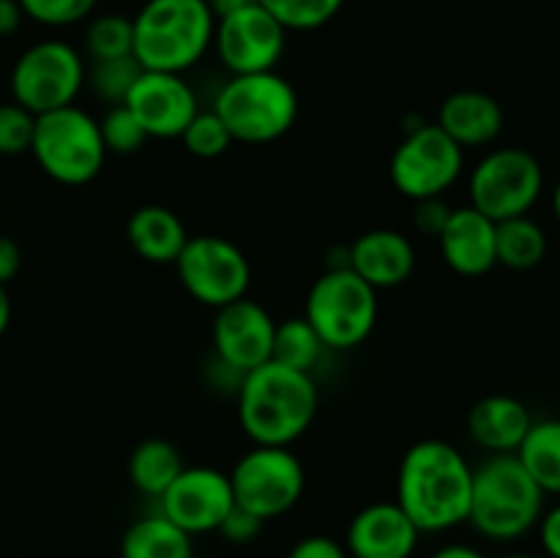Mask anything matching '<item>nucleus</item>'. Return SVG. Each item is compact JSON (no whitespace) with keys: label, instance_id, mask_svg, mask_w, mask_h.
Wrapping results in <instances>:
<instances>
[{"label":"nucleus","instance_id":"1","mask_svg":"<svg viewBox=\"0 0 560 558\" xmlns=\"http://www.w3.org/2000/svg\"><path fill=\"white\" fill-rule=\"evenodd\" d=\"M474 465L454 443L424 438L402 454L397 498L421 534H443L468 523Z\"/></svg>","mask_w":560,"mask_h":558},{"label":"nucleus","instance_id":"2","mask_svg":"<svg viewBox=\"0 0 560 558\" xmlns=\"http://www.w3.org/2000/svg\"><path fill=\"white\" fill-rule=\"evenodd\" d=\"M320 388L315 375L266 361L241 377L235 414L244 435L260 446H293L317 416Z\"/></svg>","mask_w":560,"mask_h":558},{"label":"nucleus","instance_id":"3","mask_svg":"<svg viewBox=\"0 0 560 558\" xmlns=\"http://www.w3.org/2000/svg\"><path fill=\"white\" fill-rule=\"evenodd\" d=\"M131 25L142 69L186 74L213 47L217 16L206 0H145Z\"/></svg>","mask_w":560,"mask_h":558},{"label":"nucleus","instance_id":"4","mask_svg":"<svg viewBox=\"0 0 560 558\" xmlns=\"http://www.w3.org/2000/svg\"><path fill=\"white\" fill-rule=\"evenodd\" d=\"M545 498L517 454H490L474 468L468 523L485 539H523L539 525Z\"/></svg>","mask_w":560,"mask_h":558},{"label":"nucleus","instance_id":"5","mask_svg":"<svg viewBox=\"0 0 560 558\" xmlns=\"http://www.w3.org/2000/svg\"><path fill=\"white\" fill-rule=\"evenodd\" d=\"M211 109L224 120L235 142L266 146L293 129L301 104L293 82L273 69L230 74L217 91Z\"/></svg>","mask_w":560,"mask_h":558},{"label":"nucleus","instance_id":"6","mask_svg":"<svg viewBox=\"0 0 560 558\" xmlns=\"http://www.w3.org/2000/svg\"><path fill=\"white\" fill-rule=\"evenodd\" d=\"M31 153L38 170L63 186L91 184L109 156L98 131V118L80 104L36 115Z\"/></svg>","mask_w":560,"mask_h":558},{"label":"nucleus","instance_id":"7","mask_svg":"<svg viewBox=\"0 0 560 558\" xmlns=\"http://www.w3.org/2000/svg\"><path fill=\"white\" fill-rule=\"evenodd\" d=\"M377 290L348 266L326 268L312 282L304 317L328 350H355L370 339L377 323Z\"/></svg>","mask_w":560,"mask_h":558},{"label":"nucleus","instance_id":"8","mask_svg":"<svg viewBox=\"0 0 560 558\" xmlns=\"http://www.w3.org/2000/svg\"><path fill=\"white\" fill-rule=\"evenodd\" d=\"M545 191V170L530 151L503 146L487 151L468 175V206L492 222L525 217Z\"/></svg>","mask_w":560,"mask_h":558},{"label":"nucleus","instance_id":"9","mask_svg":"<svg viewBox=\"0 0 560 558\" xmlns=\"http://www.w3.org/2000/svg\"><path fill=\"white\" fill-rule=\"evenodd\" d=\"M88 63L80 49L60 38L31 44L11 69V98L33 115L77 104L85 88Z\"/></svg>","mask_w":560,"mask_h":558},{"label":"nucleus","instance_id":"10","mask_svg":"<svg viewBox=\"0 0 560 558\" xmlns=\"http://www.w3.org/2000/svg\"><path fill=\"white\" fill-rule=\"evenodd\" d=\"M228 476L235 503L266 523L288 514L306 490V468L290 446L252 443Z\"/></svg>","mask_w":560,"mask_h":558},{"label":"nucleus","instance_id":"11","mask_svg":"<svg viewBox=\"0 0 560 558\" xmlns=\"http://www.w3.org/2000/svg\"><path fill=\"white\" fill-rule=\"evenodd\" d=\"M465 151L438 124L410 126L388 159V178L408 200L446 197L463 178Z\"/></svg>","mask_w":560,"mask_h":558},{"label":"nucleus","instance_id":"12","mask_svg":"<svg viewBox=\"0 0 560 558\" xmlns=\"http://www.w3.org/2000/svg\"><path fill=\"white\" fill-rule=\"evenodd\" d=\"M173 266L186 293L211 310L244 299L252 282L249 257L224 235H189Z\"/></svg>","mask_w":560,"mask_h":558},{"label":"nucleus","instance_id":"13","mask_svg":"<svg viewBox=\"0 0 560 558\" xmlns=\"http://www.w3.org/2000/svg\"><path fill=\"white\" fill-rule=\"evenodd\" d=\"M288 47V31L260 3L219 16L213 27V49L230 74L273 71Z\"/></svg>","mask_w":560,"mask_h":558},{"label":"nucleus","instance_id":"14","mask_svg":"<svg viewBox=\"0 0 560 558\" xmlns=\"http://www.w3.org/2000/svg\"><path fill=\"white\" fill-rule=\"evenodd\" d=\"M159 512L186 534H211L235 507L233 485L224 470L211 465H186L173 485L159 496Z\"/></svg>","mask_w":560,"mask_h":558},{"label":"nucleus","instance_id":"15","mask_svg":"<svg viewBox=\"0 0 560 558\" xmlns=\"http://www.w3.org/2000/svg\"><path fill=\"white\" fill-rule=\"evenodd\" d=\"M124 104L140 120L148 140H180L191 118L200 113L191 82L170 71L142 69Z\"/></svg>","mask_w":560,"mask_h":558},{"label":"nucleus","instance_id":"16","mask_svg":"<svg viewBox=\"0 0 560 558\" xmlns=\"http://www.w3.org/2000/svg\"><path fill=\"white\" fill-rule=\"evenodd\" d=\"M213 312L217 315H213L211 342L213 356L219 361L233 367L241 375L271 361L277 321L260 301L244 295V299L230 301Z\"/></svg>","mask_w":560,"mask_h":558},{"label":"nucleus","instance_id":"17","mask_svg":"<svg viewBox=\"0 0 560 558\" xmlns=\"http://www.w3.org/2000/svg\"><path fill=\"white\" fill-rule=\"evenodd\" d=\"M421 531L397 501H375L353 514L345 531L350 558H410L419 547Z\"/></svg>","mask_w":560,"mask_h":558},{"label":"nucleus","instance_id":"18","mask_svg":"<svg viewBox=\"0 0 560 558\" xmlns=\"http://www.w3.org/2000/svg\"><path fill=\"white\" fill-rule=\"evenodd\" d=\"M348 268L375 290H392L416 271V244L394 228H372L348 246Z\"/></svg>","mask_w":560,"mask_h":558},{"label":"nucleus","instance_id":"19","mask_svg":"<svg viewBox=\"0 0 560 558\" xmlns=\"http://www.w3.org/2000/svg\"><path fill=\"white\" fill-rule=\"evenodd\" d=\"M495 228L490 217L474 206L452 208L446 228L438 235L441 257L459 277H485L498 266Z\"/></svg>","mask_w":560,"mask_h":558},{"label":"nucleus","instance_id":"20","mask_svg":"<svg viewBox=\"0 0 560 558\" xmlns=\"http://www.w3.org/2000/svg\"><path fill=\"white\" fill-rule=\"evenodd\" d=\"M438 126L457 142L463 151L468 148H487L501 137L506 115L501 102L485 91H454L438 107Z\"/></svg>","mask_w":560,"mask_h":558},{"label":"nucleus","instance_id":"21","mask_svg":"<svg viewBox=\"0 0 560 558\" xmlns=\"http://www.w3.org/2000/svg\"><path fill=\"white\" fill-rule=\"evenodd\" d=\"M470 441L487 454H514L528 435L534 416L523 399L512 394H487L468 410Z\"/></svg>","mask_w":560,"mask_h":558},{"label":"nucleus","instance_id":"22","mask_svg":"<svg viewBox=\"0 0 560 558\" xmlns=\"http://www.w3.org/2000/svg\"><path fill=\"white\" fill-rule=\"evenodd\" d=\"M126 241L142 260L153 266H173L189 241V230L173 208L148 202L135 208L126 219Z\"/></svg>","mask_w":560,"mask_h":558},{"label":"nucleus","instance_id":"23","mask_svg":"<svg viewBox=\"0 0 560 558\" xmlns=\"http://www.w3.org/2000/svg\"><path fill=\"white\" fill-rule=\"evenodd\" d=\"M195 536L156 512L137 518L120 536V558H191Z\"/></svg>","mask_w":560,"mask_h":558},{"label":"nucleus","instance_id":"24","mask_svg":"<svg viewBox=\"0 0 560 558\" xmlns=\"http://www.w3.org/2000/svg\"><path fill=\"white\" fill-rule=\"evenodd\" d=\"M129 479L140 496L159 501L164 490L175 481V476L186 468L180 449L164 438H145L129 454Z\"/></svg>","mask_w":560,"mask_h":558},{"label":"nucleus","instance_id":"25","mask_svg":"<svg viewBox=\"0 0 560 558\" xmlns=\"http://www.w3.org/2000/svg\"><path fill=\"white\" fill-rule=\"evenodd\" d=\"M514 454L545 496L560 498V419H534Z\"/></svg>","mask_w":560,"mask_h":558},{"label":"nucleus","instance_id":"26","mask_svg":"<svg viewBox=\"0 0 560 558\" xmlns=\"http://www.w3.org/2000/svg\"><path fill=\"white\" fill-rule=\"evenodd\" d=\"M547 233L530 213L514 219H503L495 228L498 266L512 271H530L547 257Z\"/></svg>","mask_w":560,"mask_h":558},{"label":"nucleus","instance_id":"27","mask_svg":"<svg viewBox=\"0 0 560 558\" xmlns=\"http://www.w3.org/2000/svg\"><path fill=\"white\" fill-rule=\"evenodd\" d=\"M326 353L328 348L323 345V339L317 337L315 328L306 323L304 315L288 317V321L277 323L271 345V361L290 367V370L306 372V375H315L317 364L326 359Z\"/></svg>","mask_w":560,"mask_h":558},{"label":"nucleus","instance_id":"28","mask_svg":"<svg viewBox=\"0 0 560 558\" xmlns=\"http://www.w3.org/2000/svg\"><path fill=\"white\" fill-rule=\"evenodd\" d=\"M135 53V25L131 16L98 14L85 27V55L91 60L129 58Z\"/></svg>","mask_w":560,"mask_h":558},{"label":"nucleus","instance_id":"29","mask_svg":"<svg viewBox=\"0 0 560 558\" xmlns=\"http://www.w3.org/2000/svg\"><path fill=\"white\" fill-rule=\"evenodd\" d=\"M257 3L271 11L273 20L288 33H310L328 25L345 9L348 0H257Z\"/></svg>","mask_w":560,"mask_h":558},{"label":"nucleus","instance_id":"30","mask_svg":"<svg viewBox=\"0 0 560 558\" xmlns=\"http://www.w3.org/2000/svg\"><path fill=\"white\" fill-rule=\"evenodd\" d=\"M142 74V66L137 63L135 55L129 58H113V60H91L88 66L85 85L96 93L102 102H107L109 107L115 104H124L129 91L135 88L137 77Z\"/></svg>","mask_w":560,"mask_h":558},{"label":"nucleus","instance_id":"31","mask_svg":"<svg viewBox=\"0 0 560 558\" xmlns=\"http://www.w3.org/2000/svg\"><path fill=\"white\" fill-rule=\"evenodd\" d=\"M186 151L197 159H219L233 148V135L228 131L224 120L213 109H200L180 135Z\"/></svg>","mask_w":560,"mask_h":558},{"label":"nucleus","instance_id":"32","mask_svg":"<svg viewBox=\"0 0 560 558\" xmlns=\"http://www.w3.org/2000/svg\"><path fill=\"white\" fill-rule=\"evenodd\" d=\"M98 131H102V140L107 153H137L148 142L145 129L140 126V120L131 115V109L126 104H115L107 107V113L98 118Z\"/></svg>","mask_w":560,"mask_h":558},{"label":"nucleus","instance_id":"33","mask_svg":"<svg viewBox=\"0 0 560 558\" xmlns=\"http://www.w3.org/2000/svg\"><path fill=\"white\" fill-rule=\"evenodd\" d=\"M25 20L44 27H69L88 20L98 0H16Z\"/></svg>","mask_w":560,"mask_h":558},{"label":"nucleus","instance_id":"34","mask_svg":"<svg viewBox=\"0 0 560 558\" xmlns=\"http://www.w3.org/2000/svg\"><path fill=\"white\" fill-rule=\"evenodd\" d=\"M36 115L27 113L22 104L0 102V156H22L31 153Z\"/></svg>","mask_w":560,"mask_h":558},{"label":"nucleus","instance_id":"35","mask_svg":"<svg viewBox=\"0 0 560 558\" xmlns=\"http://www.w3.org/2000/svg\"><path fill=\"white\" fill-rule=\"evenodd\" d=\"M262 525H266V520H260L249 509L235 503L228 512V518L222 520V525L217 528V534L222 539H228L230 545H249V542H255L262 534Z\"/></svg>","mask_w":560,"mask_h":558},{"label":"nucleus","instance_id":"36","mask_svg":"<svg viewBox=\"0 0 560 558\" xmlns=\"http://www.w3.org/2000/svg\"><path fill=\"white\" fill-rule=\"evenodd\" d=\"M448 217H452V206L446 202V197H427V200L413 202V228L424 239L438 241V235L446 228Z\"/></svg>","mask_w":560,"mask_h":558},{"label":"nucleus","instance_id":"37","mask_svg":"<svg viewBox=\"0 0 560 558\" xmlns=\"http://www.w3.org/2000/svg\"><path fill=\"white\" fill-rule=\"evenodd\" d=\"M288 558H350V556L348 550H345L342 542H337L334 536L312 534L295 542V545L290 547Z\"/></svg>","mask_w":560,"mask_h":558},{"label":"nucleus","instance_id":"38","mask_svg":"<svg viewBox=\"0 0 560 558\" xmlns=\"http://www.w3.org/2000/svg\"><path fill=\"white\" fill-rule=\"evenodd\" d=\"M539 545L547 558H560V501L541 512L539 520Z\"/></svg>","mask_w":560,"mask_h":558},{"label":"nucleus","instance_id":"39","mask_svg":"<svg viewBox=\"0 0 560 558\" xmlns=\"http://www.w3.org/2000/svg\"><path fill=\"white\" fill-rule=\"evenodd\" d=\"M22 268V249L14 239L0 235V284H9Z\"/></svg>","mask_w":560,"mask_h":558},{"label":"nucleus","instance_id":"40","mask_svg":"<svg viewBox=\"0 0 560 558\" xmlns=\"http://www.w3.org/2000/svg\"><path fill=\"white\" fill-rule=\"evenodd\" d=\"M22 22H25V14H22L20 3L16 0H0V38L14 36Z\"/></svg>","mask_w":560,"mask_h":558},{"label":"nucleus","instance_id":"41","mask_svg":"<svg viewBox=\"0 0 560 558\" xmlns=\"http://www.w3.org/2000/svg\"><path fill=\"white\" fill-rule=\"evenodd\" d=\"M432 558H487L485 553L476 550L474 545H463V542H452V545H443L432 553Z\"/></svg>","mask_w":560,"mask_h":558},{"label":"nucleus","instance_id":"42","mask_svg":"<svg viewBox=\"0 0 560 558\" xmlns=\"http://www.w3.org/2000/svg\"><path fill=\"white\" fill-rule=\"evenodd\" d=\"M208 5H211V11H213V16H228V14H233V11H238V9H246V5H252V3H257V0H206Z\"/></svg>","mask_w":560,"mask_h":558},{"label":"nucleus","instance_id":"43","mask_svg":"<svg viewBox=\"0 0 560 558\" xmlns=\"http://www.w3.org/2000/svg\"><path fill=\"white\" fill-rule=\"evenodd\" d=\"M9 323H11V299H9V290H5V284H0V337L5 334Z\"/></svg>","mask_w":560,"mask_h":558},{"label":"nucleus","instance_id":"44","mask_svg":"<svg viewBox=\"0 0 560 558\" xmlns=\"http://www.w3.org/2000/svg\"><path fill=\"white\" fill-rule=\"evenodd\" d=\"M552 213H556V219L560 224V181L556 184V189H552Z\"/></svg>","mask_w":560,"mask_h":558},{"label":"nucleus","instance_id":"45","mask_svg":"<svg viewBox=\"0 0 560 558\" xmlns=\"http://www.w3.org/2000/svg\"><path fill=\"white\" fill-rule=\"evenodd\" d=\"M503 558H539V556H530V553H512V556H503Z\"/></svg>","mask_w":560,"mask_h":558},{"label":"nucleus","instance_id":"46","mask_svg":"<svg viewBox=\"0 0 560 558\" xmlns=\"http://www.w3.org/2000/svg\"><path fill=\"white\" fill-rule=\"evenodd\" d=\"M191 558H200V556H191Z\"/></svg>","mask_w":560,"mask_h":558}]
</instances>
